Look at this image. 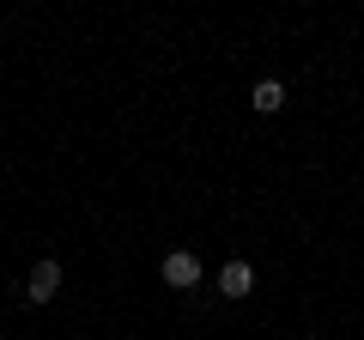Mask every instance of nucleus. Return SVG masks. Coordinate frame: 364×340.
I'll return each instance as SVG.
<instances>
[{
  "instance_id": "2",
  "label": "nucleus",
  "mask_w": 364,
  "mask_h": 340,
  "mask_svg": "<svg viewBox=\"0 0 364 340\" xmlns=\"http://www.w3.org/2000/svg\"><path fill=\"white\" fill-rule=\"evenodd\" d=\"M164 286H176V292L200 286V262L188 255V249H176V255H164Z\"/></svg>"
},
{
  "instance_id": "1",
  "label": "nucleus",
  "mask_w": 364,
  "mask_h": 340,
  "mask_svg": "<svg viewBox=\"0 0 364 340\" xmlns=\"http://www.w3.org/2000/svg\"><path fill=\"white\" fill-rule=\"evenodd\" d=\"M55 292H61V262H37V267H31V280H25V298L31 304H49Z\"/></svg>"
},
{
  "instance_id": "3",
  "label": "nucleus",
  "mask_w": 364,
  "mask_h": 340,
  "mask_svg": "<svg viewBox=\"0 0 364 340\" xmlns=\"http://www.w3.org/2000/svg\"><path fill=\"white\" fill-rule=\"evenodd\" d=\"M219 292H225V298H249V292H255V267H249V262H225Z\"/></svg>"
},
{
  "instance_id": "4",
  "label": "nucleus",
  "mask_w": 364,
  "mask_h": 340,
  "mask_svg": "<svg viewBox=\"0 0 364 340\" xmlns=\"http://www.w3.org/2000/svg\"><path fill=\"white\" fill-rule=\"evenodd\" d=\"M279 104H286V85H279V79H261V85H255V110H261V116H273Z\"/></svg>"
}]
</instances>
